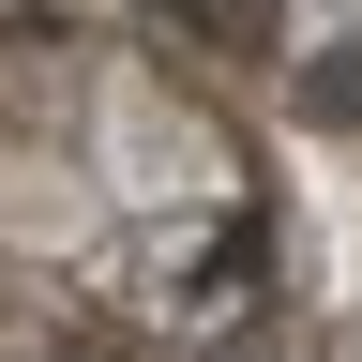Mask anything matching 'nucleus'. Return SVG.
<instances>
[{"instance_id":"f257e3e1","label":"nucleus","mask_w":362,"mask_h":362,"mask_svg":"<svg viewBox=\"0 0 362 362\" xmlns=\"http://www.w3.org/2000/svg\"><path fill=\"white\" fill-rule=\"evenodd\" d=\"M287 90H302V121H317V136H362V45H317V61H287Z\"/></svg>"},{"instance_id":"f03ea898","label":"nucleus","mask_w":362,"mask_h":362,"mask_svg":"<svg viewBox=\"0 0 362 362\" xmlns=\"http://www.w3.org/2000/svg\"><path fill=\"white\" fill-rule=\"evenodd\" d=\"M151 16H166V30H197L211 61H257V45H272V16H257V0H151Z\"/></svg>"}]
</instances>
